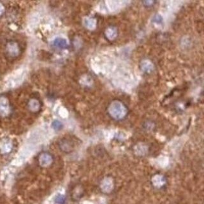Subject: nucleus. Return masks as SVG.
<instances>
[{
  "label": "nucleus",
  "instance_id": "obj_5",
  "mask_svg": "<svg viewBox=\"0 0 204 204\" xmlns=\"http://www.w3.org/2000/svg\"><path fill=\"white\" fill-rule=\"evenodd\" d=\"M54 45L61 49H65L68 47L67 41L63 38H57L54 40Z\"/></svg>",
  "mask_w": 204,
  "mask_h": 204
},
{
  "label": "nucleus",
  "instance_id": "obj_10",
  "mask_svg": "<svg viewBox=\"0 0 204 204\" xmlns=\"http://www.w3.org/2000/svg\"><path fill=\"white\" fill-rule=\"evenodd\" d=\"M62 126H63L62 124H61L59 121H56L53 122V127L55 130H59L61 129V128H62Z\"/></svg>",
  "mask_w": 204,
  "mask_h": 204
},
{
  "label": "nucleus",
  "instance_id": "obj_6",
  "mask_svg": "<svg viewBox=\"0 0 204 204\" xmlns=\"http://www.w3.org/2000/svg\"><path fill=\"white\" fill-rule=\"evenodd\" d=\"M84 25L89 29H93L96 27V21L93 18H86L84 20Z\"/></svg>",
  "mask_w": 204,
  "mask_h": 204
},
{
  "label": "nucleus",
  "instance_id": "obj_11",
  "mask_svg": "<svg viewBox=\"0 0 204 204\" xmlns=\"http://www.w3.org/2000/svg\"><path fill=\"white\" fill-rule=\"evenodd\" d=\"M162 20H163V18L161 15H156L154 18H153V21L156 23H160L162 22Z\"/></svg>",
  "mask_w": 204,
  "mask_h": 204
},
{
  "label": "nucleus",
  "instance_id": "obj_13",
  "mask_svg": "<svg viewBox=\"0 0 204 204\" xmlns=\"http://www.w3.org/2000/svg\"><path fill=\"white\" fill-rule=\"evenodd\" d=\"M3 12V8L1 5H0V14H2Z\"/></svg>",
  "mask_w": 204,
  "mask_h": 204
},
{
  "label": "nucleus",
  "instance_id": "obj_3",
  "mask_svg": "<svg viewBox=\"0 0 204 204\" xmlns=\"http://www.w3.org/2000/svg\"><path fill=\"white\" fill-rule=\"evenodd\" d=\"M105 34L107 39L109 40H113L117 36V30L114 26H110L106 29Z\"/></svg>",
  "mask_w": 204,
  "mask_h": 204
},
{
  "label": "nucleus",
  "instance_id": "obj_12",
  "mask_svg": "<svg viewBox=\"0 0 204 204\" xmlns=\"http://www.w3.org/2000/svg\"><path fill=\"white\" fill-rule=\"evenodd\" d=\"M155 3V2L154 1H145V2H143V4L144 5V6H151L153 5Z\"/></svg>",
  "mask_w": 204,
  "mask_h": 204
},
{
  "label": "nucleus",
  "instance_id": "obj_4",
  "mask_svg": "<svg viewBox=\"0 0 204 204\" xmlns=\"http://www.w3.org/2000/svg\"><path fill=\"white\" fill-rule=\"evenodd\" d=\"M9 112V106L7 100L4 98H0V114L6 115Z\"/></svg>",
  "mask_w": 204,
  "mask_h": 204
},
{
  "label": "nucleus",
  "instance_id": "obj_1",
  "mask_svg": "<svg viewBox=\"0 0 204 204\" xmlns=\"http://www.w3.org/2000/svg\"><path fill=\"white\" fill-rule=\"evenodd\" d=\"M108 113L112 117L120 120L123 119L128 113L125 105L118 101H113L108 107Z\"/></svg>",
  "mask_w": 204,
  "mask_h": 204
},
{
  "label": "nucleus",
  "instance_id": "obj_7",
  "mask_svg": "<svg viewBox=\"0 0 204 204\" xmlns=\"http://www.w3.org/2000/svg\"><path fill=\"white\" fill-rule=\"evenodd\" d=\"M51 162V157L47 154H44L40 157V163L41 165L46 166L48 165Z\"/></svg>",
  "mask_w": 204,
  "mask_h": 204
},
{
  "label": "nucleus",
  "instance_id": "obj_2",
  "mask_svg": "<svg viewBox=\"0 0 204 204\" xmlns=\"http://www.w3.org/2000/svg\"><path fill=\"white\" fill-rule=\"evenodd\" d=\"M140 68L142 71H144L145 73L149 74L152 72L154 70V65L149 60L143 61L140 64Z\"/></svg>",
  "mask_w": 204,
  "mask_h": 204
},
{
  "label": "nucleus",
  "instance_id": "obj_8",
  "mask_svg": "<svg viewBox=\"0 0 204 204\" xmlns=\"http://www.w3.org/2000/svg\"><path fill=\"white\" fill-rule=\"evenodd\" d=\"M29 107L33 111H36L40 108L39 102L36 100H32L29 103Z\"/></svg>",
  "mask_w": 204,
  "mask_h": 204
},
{
  "label": "nucleus",
  "instance_id": "obj_9",
  "mask_svg": "<svg viewBox=\"0 0 204 204\" xmlns=\"http://www.w3.org/2000/svg\"><path fill=\"white\" fill-rule=\"evenodd\" d=\"M12 148V145L9 142H5L4 144L2 145V146L1 147L2 150L4 152H8L10 151Z\"/></svg>",
  "mask_w": 204,
  "mask_h": 204
}]
</instances>
